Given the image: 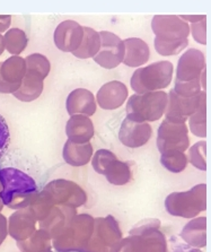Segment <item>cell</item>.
I'll return each instance as SVG.
<instances>
[{"instance_id": "cell-42", "label": "cell", "mask_w": 211, "mask_h": 252, "mask_svg": "<svg viewBox=\"0 0 211 252\" xmlns=\"http://www.w3.org/2000/svg\"><path fill=\"white\" fill-rule=\"evenodd\" d=\"M5 42H3V36L1 35V33H0V56L2 55L3 51H5Z\"/></svg>"}, {"instance_id": "cell-39", "label": "cell", "mask_w": 211, "mask_h": 252, "mask_svg": "<svg viewBox=\"0 0 211 252\" xmlns=\"http://www.w3.org/2000/svg\"><path fill=\"white\" fill-rule=\"evenodd\" d=\"M11 16L10 15H0V33L6 32L10 26Z\"/></svg>"}, {"instance_id": "cell-22", "label": "cell", "mask_w": 211, "mask_h": 252, "mask_svg": "<svg viewBox=\"0 0 211 252\" xmlns=\"http://www.w3.org/2000/svg\"><path fill=\"white\" fill-rule=\"evenodd\" d=\"M125 53L123 63L128 67H140L147 63L151 58V50H149L148 44L144 40L138 39V37H129L123 40Z\"/></svg>"}, {"instance_id": "cell-37", "label": "cell", "mask_w": 211, "mask_h": 252, "mask_svg": "<svg viewBox=\"0 0 211 252\" xmlns=\"http://www.w3.org/2000/svg\"><path fill=\"white\" fill-rule=\"evenodd\" d=\"M193 39L200 44H207V18L197 23H192L190 26Z\"/></svg>"}, {"instance_id": "cell-36", "label": "cell", "mask_w": 211, "mask_h": 252, "mask_svg": "<svg viewBox=\"0 0 211 252\" xmlns=\"http://www.w3.org/2000/svg\"><path fill=\"white\" fill-rule=\"evenodd\" d=\"M10 145V131L5 118L0 114V162L7 155Z\"/></svg>"}, {"instance_id": "cell-4", "label": "cell", "mask_w": 211, "mask_h": 252, "mask_svg": "<svg viewBox=\"0 0 211 252\" xmlns=\"http://www.w3.org/2000/svg\"><path fill=\"white\" fill-rule=\"evenodd\" d=\"M94 231V219L88 214L75 215L63 230L53 238V246L59 252H85Z\"/></svg>"}, {"instance_id": "cell-25", "label": "cell", "mask_w": 211, "mask_h": 252, "mask_svg": "<svg viewBox=\"0 0 211 252\" xmlns=\"http://www.w3.org/2000/svg\"><path fill=\"white\" fill-rule=\"evenodd\" d=\"M181 238L191 247L203 248L207 244V217L192 219L181 232Z\"/></svg>"}, {"instance_id": "cell-5", "label": "cell", "mask_w": 211, "mask_h": 252, "mask_svg": "<svg viewBox=\"0 0 211 252\" xmlns=\"http://www.w3.org/2000/svg\"><path fill=\"white\" fill-rule=\"evenodd\" d=\"M167 93L163 91L133 94L126 103V118L138 122H153L164 116Z\"/></svg>"}, {"instance_id": "cell-43", "label": "cell", "mask_w": 211, "mask_h": 252, "mask_svg": "<svg viewBox=\"0 0 211 252\" xmlns=\"http://www.w3.org/2000/svg\"><path fill=\"white\" fill-rule=\"evenodd\" d=\"M2 206H3V205H2V202H1V201H0V211H1V208H2Z\"/></svg>"}, {"instance_id": "cell-26", "label": "cell", "mask_w": 211, "mask_h": 252, "mask_svg": "<svg viewBox=\"0 0 211 252\" xmlns=\"http://www.w3.org/2000/svg\"><path fill=\"white\" fill-rule=\"evenodd\" d=\"M83 29L84 35L82 43L77 50L72 52V55L79 59L94 58L101 48V36H99V33L93 29L87 28V26H83Z\"/></svg>"}, {"instance_id": "cell-17", "label": "cell", "mask_w": 211, "mask_h": 252, "mask_svg": "<svg viewBox=\"0 0 211 252\" xmlns=\"http://www.w3.org/2000/svg\"><path fill=\"white\" fill-rule=\"evenodd\" d=\"M128 98V89L123 83L112 81L103 85L96 95V100L104 110L119 109Z\"/></svg>"}, {"instance_id": "cell-15", "label": "cell", "mask_w": 211, "mask_h": 252, "mask_svg": "<svg viewBox=\"0 0 211 252\" xmlns=\"http://www.w3.org/2000/svg\"><path fill=\"white\" fill-rule=\"evenodd\" d=\"M152 135L151 126L148 122L133 121L129 118L122 121L119 139L124 146L129 148H138L146 145Z\"/></svg>"}, {"instance_id": "cell-32", "label": "cell", "mask_w": 211, "mask_h": 252, "mask_svg": "<svg viewBox=\"0 0 211 252\" xmlns=\"http://www.w3.org/2000/svg\"><path fill=\"white\" fill-rule=\"evenodd\" d=\"M26 69L33 70L40 74L44 79L48 77L51 70V63H50L47 57L41 55V53H33L25 58Z\"/></svg>"}, {"instance_id": "cell-27", "label": "cell", "mask_w": 211, "mask_h": 252, "mask_svg": "<svg viewBox=\"0 0 211 252\" xmlns=\"http://www.w3.org/2000/svg\"><path fill=\"white\" fill-rule=\"evenodd\" d=\"M106 180L113 186H124L131 181L132 173L128 162L119 161L118 158H113L104 171Z\"/></svg>"}, {"instance_id": "cell-11", "label": "cell", "mask_w": 211, "mask_h": 252, "mask_svg": "<svg viewBox=\"0 0 211 252\" xmlns=\"http://www.w3.org/2000/svg\"><path fill=\"white\" fill-rule=\"evenodd\" d=\"M99 36H101V48L97 55L94 57L95 63L105 69L117 68L124 58L125 47L123 41L117 34L109 31L99 32Z\"/></svg>"}, {"instance_id": "cell-10", "label": "cell", "mask_w": 211, "mask_h": 252, "mask_svg": "<svg viewBox=\"0 0 211 252\" xmlns=\"http://www.w3.org/2000/svg\"><path fill=\"white\" fill-rule=\"evenodd\" d=\"M44 191L51 198L55 206H69L78 208L87 201V194L77 183L58 179L44 187Z\"/></svg>"}, {"instance_id": "cell-13", "label": "cell", "mask_w": 211, "mask_h": 252, "mask_svg": "<svg viewBox=\"0 0 211 252\" xmlns=\"http://www.w3.org/2000/svg\"><path fill=\"white\" fill-rule=\"evenodd\" d=\"M206 71V58L203 52L197 49H190L184 52L179 59L176 68L178 82L201 81V76Z\"/></svg>"}, {"instance_id": "cell-19", "label": "cell", "mask_w": 211, "mask_h": 252, "mask_svg": "<svg viewBox=\"0 0 211 252\" xmlns=\"http://www.w3.org/2000/svg\"><path fill=\"white\" fill-rule=\"evenodd\" d=\"M66 108L69 116L83 114L86 117L94 116L96 112V101L93 93L85 89H77L68 95Z\"/></svg>"}, {"instance_id": "cell-38", "label": "cell", "mask_w": 211, "mask_h": 252, "mask_svg": "<svg viewBox=\"0 0 211 252\" xmlns=\"http://www.w3.org/2000/svg\"><path fill=\"white\" fill-rule=\"evenodd\" d=\"M7 233H8V224H7L6 217L0 214V244L5 241Z\"/></svg>"}, {"instance_id": "cell-18", "label": "cell", "mask_w": 211, "mask_h": 252, "mask_svg": "<svg viewBox=\"0 0 211 252\" xmlns=\"http://www.w3.org/2000/svg\"><path fill=\"white\" fill-rule=\"evenodd\" d=\"M36 231V220L30 209L22 208L9 217L8 232L16 241H24Z\"/></svg>"}, {"instance_id": "cell-7", "label": "cell", "mask_w": 211, "mask_h": 252, "mask_svg": "<svg viewBox=\"0 0 211 252\" xmlns=\"http://www.w3.org/2000/svg\"><path fill=\"white\" fill-rule=\"evenodd\" d=\"M173 64L170 61H158L147 67L138 68L131 77V89L136 94H144L166 89L173 78Z\"/></svg>"}, {"instance_id": "cell-2", "label": "cell", "mask_w": 211, "mask_h": 252, "mask_svg": "<svg viewBox=\"0 0 211 252\" xmlns=\"http://www.w3.org/2000/svg\"><path fill=\"white\" fill-rule=\"evenodd\" d=\"M151 30L155 34V49L160 56H176L189 44L190 25L178 15H156Z\"/></svg>"}, {"instance_id": "cell-34", "label": "cell", "mask_w": 211, "mask_h": 252, "mask_svg": "<svg viewBox=\"0 0 211 252\" xmlns=\"http://www.w3.org/2000/svg\"><path fill=\"white\" fill-rule=\"evenodd\" d=\"M173 91L176 94L181 95L184 97H192L197 96L201 93V81H193V82H178L175 81L174 89Z\"/></svg>"}, {"instance_id": "cell-14", "label": "cell", "mask_w": 211, "mask_h": 252, "mask_svg": "<svg viewBox=\"0 0 211 252\" xmlns=\"http://www.w3.org/2000/svg\"><path fill=\"white\" fill-rule=\"evenodd\" d=\"M202 91L197 96L184 97L171 90L167 94V105L165 110V119L174 122H185L194 113L201 101Z\"/></svg>"}, {"instance_id": "cell-9", "label": "cell", "mask_w": 211, "mask_h": 252, "mask_svg": "<svg viewBox=\"0 0 211 252\" xmlns=\"http://www.w3.org/2000/svg\"><path fill=\"white\" fill-rule=\"evenodd\" d=\"M185 122H174L165 119L157 132V148L160 154L168 151L185 152L190 146Z\"/></svg>"}, {"instance_id": "cell-40", "label": "cell", "mask_w": 211, "mask_h": 252, "mask_svg": "<svg viewBox=\"0 0 211 252\" xmlns=\"http://www.w3.org/2000/svg\"><path fill=\"white\" fill-rule=\"evenodd\" d=\"M182 18V20H184L185 22H191V23H197V22H200V21H202V20H205V18H207V16L206 15H197V16H195V15H181V16H180Z\"/></svg>"}, {"instance_id": "cell-23", "label": "cell", "mask_w": 211, "mask_h": 252, "mask_svg": "<svg viewBox=\"0 0 211 252\" xmlns=\"http://www.w3.org/2000/svg\"><path fill=\"white\" fill-rule=\"evenodd\" d=\"M43 81L44 78L40 74L26 69V74L23 78L21 86L13 95L22 102H32L36 100L43 92Z\"/></svg>"}, {"instance_id": "cell-35", "label": "cell", "mask_w": 211, "mask_h": 252, "mask_svg": "<svg viewBox=\"0 0 211 252\" xmlns=\"http://www.w3.org/2000/svg\"><path fill=\"white\" fill-rule=\"evenodd\" d=\"M93 159H91V165H93V169L95 172H97L98 174L104 173L105 169L109 165L110 162L112 161L113 158H117L114 155V153L107 150H98L95 153L94 156H91Z\"/></svg>"}, {"instance_id": "cell-3", "label": "cell", "mask_w": 211, "mask_h": 252, "mask_svg": "<svg viewBox=\"0 0 211 252\" xmlns=\"http://www.w3.org/2000/svg\"><path fill=\"white\" fill-rule=\"evenodd\" d=\"M159 220H145L132 227L130 236L117 242L111 252H167L166 238Z\"/></svg>"}, {"instance_id": "cell-41", "label": "cell", "mask_w": 211, "mask_h": 252, "mask_svg": "<svg viewBox=\"0 0 211 252\" xmlns=\"http://www.w3.org/2000/svg\"><path fill=\"white\" fill-rule=\"evenodd\" d=\"M173 252H201L199 249H193L192 247L184 246V244H180L178 248H175V250Z\"/></svg>"}, {"instance_id": "cell-33", "label": "cell", "mask_w": 211, "mask_h": 252, "mask_svg": "<svg viewBox=\"0 0 211 252\" xmlns=\"http://www.w3.org/2000/svg\"><path fill=\"white\" fill-rule=\"evenodd\" d=\"M207 141H199L194 144L189 150V159L190 163L198 170H207Z\"/></svg>"}, {"instance_id": "cell-31", "label": "cell", "mask_w": 211, "mask_h": 252, "mask_svg": "<svg viewBox=\"0 0 211 252\" xmlns=\"http://www.w3.org/2000/svg\"><path fill=\"white\" fill-rule=\"evenodd\" d=\"M160 163L166 170L173 172V173H180L185 170L187 156L184 154V152L168 151L163 153L160 156Z\"/></svg>"}, {"instance_id": "cell-28", "label": "cell", "mask_w": 211, "mask_h": 252, "mask_svg": "<svg viewBox=\"0 0 211 252\" xmlns=\"http://www.w3.org/2000/svg\"><path fill=\"white\" fill-rule=\"evenodd\" d=\"M3 42H5V49L10 55L18 56L28 47L29 37L24 31L14 28L6 31Z\"/></svg>"}, {"instance_id": "cell-21", "label": "cell", "mask_w": 211, "mask_h": 252, "mask_svg": "<svg viewBox=\"0 0 211 252\" xmlns=\"http://www.w3.org/2000/svg\"><path fill=\"white\" fill-rule=\"evenodd\" d=\"M66 135L74 143H87L94 137V125L90 118L83 114L71 116L66 125Z\"/></svg>"}, {"instance_id": "cell-30", "label": "cell", "mask_w": 211, "mask_h": 252, "mask_svg": "<svg viewBox=\"0 0 211 252\" xmlns=\"http://www.w3.org/2000/svg\"><path fill=\"white\" fill-rule=\"evenodd\" d=\"M190 129L193 135L205 138L207 136V100L206 91L203 92L201 101L194 113L189 117Z\"/></svg>"}, {"instance_id": "cell-29", "label": "cell", "mask_w": 211, "mask_h": 252, "mask_svg": "<svg viewBox=\"0 0 211 252\" xmlns=\"http://www.w3.org/2000/svg\"><path fill=\"white\" fill-rule=\"evenodd\" d=\"M50 236L44 230L35 231L24 241H17V246L25 252H51L50 251Z\"/></svg>"}, {"instance_id": "cell-8", "label": "cell", "mask_w": 211, "mask_h": 252, "mask_svg": "<svg viewBox=\"0 0 211 252\" xmlns=\"http://www.w3.org/2000/svg\"><path fill=\"white\" fill-rule=\"evenodd\" d=\"M122 238L118 220L113 216L94 220V231L85 252H107Z\"/></svg>"}, {"instance_id": "cell-6", "label": "cell", "mask_w": 211, "mask_h": 252, "mask_svg": "<svg viewBox=\"0 0 211 252\" xmlns=\"http://www.w3.org/2000/svg\"><path fill=\"white\" fill-rule=\"evenodd\" d=\"M165 208L172 216L193 219L207 209V186L197 185L183 192H172L165 199Z\"/></svg>"}, {"instance_id": "cell-1", "label": "cell", "mask_w": 211, "mask_h": 252, "mask_svg": "<svg viewBox=\"0 0 211 252\" xmlns=\"http://www.w3.org/2000/svg\"><path fill=\"white\" fill-rule=\"evenodd\" d=\"M35 179L16 164L0 162V201L11 209L28 208L38 194Z\"/></svg>"}, {"instance_id": "cell-24", "label": "cell", "mask_w": 211, "mask_h": 252, "mask_svg": "<svg viewBox=\"0 0 211 252\" xmlns=\"http://www.w3.org/2000/svg\"><path fill=\"white\" fill-rule=\"evenodd\" d=\"M62 156L64 162L69 165L79 167L90 163L93 156V146L90 141L87 143H74L71 140H67L63 146Z\"/></svg>"}, {"instance_id": "cell-12", "label": "cell", "mask_w": 211, "mask_h": 252, "mask_svg": "<svg viewBox=\"0 0 211 252\" xmlns=\"http://www.w3.org/2000/svg\"><path fill=\"white\" fill-rule=\"evenodd\" d=\"M26 74L25 59L19 56H11L0 63V93L14 94L21 86Z\"/></svg>"}, {"instance_id": "cell-16", "label": "cell", "mask_w": 211, "mask_h": 252, "mask_svg": "<svg viewBox=\"0 0 211 252\" xmlns=\"http://www.w3.org/2000/svg\"><path fill=\"white\" fill-rule=\"evenodd\" d=\"M84 35L82 25L75 21L61 22L55 31V44L63 52H74L79 48Z\"/></svg>"}, {"instance_id": "cell-20", "label": "cell", "mask_w": 211, "mask_h": 252, "mask_svg": "<svg viewBox=\"0 0 211 252\" xmlns=\"http://www.w3.org/2000/svg\"><path fill=\"white\" fill-rule=\"evenodd\" d=\"M76 209L77 208L69 207V206H55L49 215L40 222V227L47 231L51 238H56L76 215Z\"/></svg>"}]
</instances>
